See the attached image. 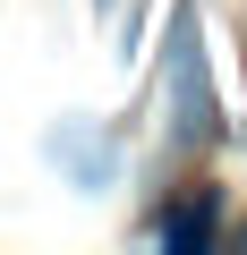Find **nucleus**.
<instances>
[{
    "label": "nucleus",
    "mask_w": 247,
    "mask_h": 255,
    "mask_svg": "<svg viewBox=\"0 0 247 255\" xmlns=\"http://www.w3.org/2000/svg\"><path fill=\"white\" fill-rule=\"evenodd\" d=\"M239 247H247V230H239Z\"/></svg>",
    "instance_id": "7ed1b4c3"
},
{
    "label": "nucleus",
    "mask_w": 247,
    "mask_h": 255,
    "mask_svg": "<svg viewBox=\"0 0 247 255\" xmlns=\"http://www.w3.org/2000/svg\"><path fill=\"white\" fill-rule=\"evenodd\" d=\"M205 238H213V196H196L188 213H171V221H162V247H179V255H196Z\"/></svg>",
    "instance_id": "f03ea898"
},
{
    "label": "nucleus",
    "mask_w": 247,
    "mask_h": 255,
    "mask_svg": "<svg viewBox=\"0 0 247 255\" xmlns=\"http://www.w3.org/2000/svg\"><path fill=\"white\" fill-rule=\"evenodd\" d=\"M171 128H179V145H213V136H222L213 77H205V43H196V9L171 17Z\"/></svg>",
    "instance_id": "f257e3e1"
}]
</instances>
